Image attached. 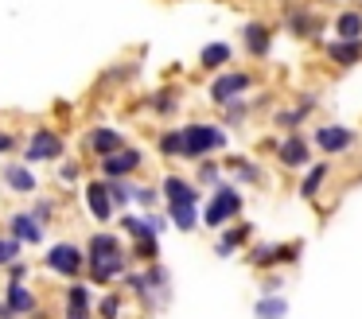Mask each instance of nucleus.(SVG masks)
Listing matches in <instances>:
<instances>
[{
    "mask_svg": "<svg viewBox=\"0 0 362 319\" xmlns=\"http://www.w3.org/2000/svg\"><path fill=\"white\" fill-rule=\"evenodd\" d=\"M327 175H331V163H315V168H308L304 183H300V199H315Z\"/></svg>",
    "mask_w": 362,
    "mask_h": 319,
    "instance_id": "nucleus-24",
    "label": "nucleus"
},
{
    "mask_svg": "<svg viewBox=\"0 0 362 319\" xmlns=\"http://www.w3.org/2000/svg\"><path fill=\"white\" fill-rule=\"evenodd\" d=\"M164 199H168V207H175V202H195L199 207V187H191L187 179H180V175H168L164 179Z\"/></svg>",
    "mask_w": 362,
    "mask_h": 319,
    "instance_id": "nucleus-18",
    "label": "nucleus"
},
{
    "mask_svg": "<svg viewBox=\"0 0 362 319\" xmlns=\"http://www.w3.org/2000/svg\"><path fill=\"white\" fill-rule=\"evenodd\" d=\"M152 109H156V113H175V109H180V93H175V90H160L156 98H152Z\"/></svg>",
    "mask_w": 362,
    "mask_h": 319,
    "instance_id": "nucleus-31",
    "label": "nucleus"
},
{
    "mask_svg": "<svg viewBox=\"0 0 362 319\" xmlns=\"http://www.w3.org/2000/svg\"><path fill=\"white\" fill-rule=\"evenodd\" d=\"M222 109H226V121H230V124H242L245 117H250V105H245L242 98H238V101H230V105H222Z\"/></svg>",
    "mask_w": 362,
    "mask_h": 319,
    "instance_id": "nucleus-36",
    "label": "nucleus"
},
{
    "mask_svg": "<svg viewBox=\"0 0 362 319\" xmlns=\"http://www.w3.org/2000/svg\"><path fill=\"white\" fill-rule=\"evenodd\" d=\"M315 144H320V152H351L354 148V132L343 129V124H323V129H315Z\"/></svg>",
    "mask_w": 362,
    "mask_h": 319,
    "instance_id": "nucleus-7",
    "label": "nucleus"
},
{
    "mask_svg": "<svg viewBox=\"0 0 362 319\" xmlns=\"http://www.w3.org/2000/svg\"><path fill=\"white\" fill-rule=\"evenodd\" d=\"M4 183H8L12 191H20V195H32V191H35V175L24 168V163H12V168H4Z\"/></svg>",
    "mask_w": 362,
    "mask_h": 319,
    "instance_id": "nucleus-23",
    "label": "nucleus"
},
{
    "mask_svg": "<svg viewBox=\"0 0 362 319\" xmlns=\"http://www.w3.org/2000/svg\"><path fill=\"white\" fill-rule=\"evenodd\" d=\"M168 214H172V222L180 226V230H195L199 207H195V202H175V207H168Z\"/></svg>",
    "mask_w": 362,
    "mask_h": 319,
    "instance_id": "nucleus-27",
    "label": "nucleus"
},
{
    "mask_svg": "<svg viewBox=\"0 0 362 319\" xmlns=\"http://www.w3.org/2000/svg\"><path fill=\"white\" fill-rule=\"evenodd\" d=\"M98 315H102V319H117L121 315V300H117V296H105V300L98 303Z\"/></svg>",
    "mask_w": 362,
    "mask_h": 319,
    "instance_id": "nucleus-37",
    "label": "nucleus"
},
{
    "mask_svg": "<svg viewBox=\"0 0 362 319\" xmlns=\"http://www.w3.org/2000/svg\"><path fill=\"white\" fill-rule=\"evenodd\" d=\"M110 195H113V207H129V202H133V195H136V187H129L125 179H113Z\"/></svg>",
    "mask_w": 362,
    "mask_h": 319,
    "instance_id": "nucleus-30",
    "label": "nucleus"
},
{
    "mask_svg": "<svg viewBox=\"0 0 362 319\" xmlns=\"http://www.w3.org/2000/svg\"><path fill=\"white\" fill-rule=\"evenodd\" d=\"M63 156V137L51 129L32 132V144H28V160H59Z\"/></svg>",
    "mask_w": 362,
    "mask_h": 319,
    "instance_id": "nucleus-9",
    "label": "nucleus"
},
{
    "mask_svg": "<svg viewBox=\"0 0 362 319\" xmlns=\"http://www.w3.org/2000/svg\"><path fill=\"white\" fill-rule=\"evenodd\" d=\"M4 303H8L12 315H28V311H35V296L28 292L24 284H8V296H4Z\"/></svg>",
    "mask_w": 362,
    "mask_h": 319,
    "instance_id": "nucleus-22",
    "label": "nucleus"
},
{
    "mask_svg": "<svg viewBox=\"0 0 362 319\" xmlns=\"http://www.w3.org/2000/svg\"><path fill=\"white\" fill-rule=\"evenodd\" d=\"M199 183L222 187V168H218V163H211V160H203V168H199Z\"/></svg>",
    "mask_w": 362,
    "mask_h": 319,
    "instance_id": "nucleus-33",
    "label": "nucleus"
},
{
    "mask_svg": "<svg viewBox=\"0 0 362 319\" xmlns=\"http://www.w3.org/2000/svg\"><path fill=\"white\" fill-rule=\"evenodd\" d=\"M183 140H187V156L199 160V156H211L218 148H226V129L222 124H206V121H195L183 129Z\"/></svg>",
    "mask_w": 362,
    "mask_h": 319,
    "instance_id": "nucleus-1",
    "label": "nucleus"
},
{
    "mask_svg": "<svg viewBox=\"0 0 362 319\" xmlns=\"http://www.w3.org/2000/svg\"><path fill=\"white\" fill-rule=\"evenodd\" d=\"M24 277H28V269H24V265H12V280H8V284H20Z\"/></svg>",
    "mask_w": 362,
    "mask_h": 319,
    "instance_id": "nucleus-44",
    "label": "nucleus"
},
{
    "mask_svg": "<svg viewBox=\"0 0 362 319\" xmlns=\"http://www.w3.org/2000/svg\"><path fill=\"white\" fill-rule=\"evenodd\" d=\"M250 230H253V226H245V222H238L234 230H226V233H222V241H218V253L226 257L230 249H238L242 241H250Z\"/></svg>",
    "mask_w": 362,
    "mask_h": 319,
    "instance_id": "nucleus-29",
    "label": "nucleus"
},
{
    "mask_svg": "<svg viewBox=\"0 0 362 319\" xmlns=\"http://www.w3.org/2000/svg\"><path fill=\"white\" fill-rule=\"evenodd\" d=\"M284 20H288V31L296 39H315L323 31V16L312 12L308 4H288V16H284Z\"/></svg>",
    "mask_w": 362,
    "mask_h": 319,
    "instance_id": "nucleus-6",
    "label": "nucleus"
},
{
    "mask_svg": "<svg viewBox=\"0 0 362 319\" xmlns=\"http://www.w3.org/2000/svg\"><path fill=\"white\" fill-rule=\"evenodd\" d=\"M300 245H257L250 253V265L257 269H273V265H284V261H296Z\"/></svg>",
    "mask_w": 362,
    "mask_h": 319,
    "instance_id": "nucleus-12",
    "label": "nucleus"
},
{
    "mask_svg": "<svg viewBox=\"0 0 362 319\" xmlns=\"http://www.w3.org/2000/svg\"><path fill=\"white\" fill-rule=\"evenodd\" d=\"M253 315L257 319H284L288 315V303H284L281 296H261V300L253 303Z\"/></svg>",
    "mask_w": 362,
    "mask_h": 319,
    "instance_id": "nucleus-25",
    "label": "nucleus"
},
{
    "mask_svg": "<svg viewBox=\"0 0 362 319\" xmlns=\"http://www.w3.org/2000/svg\"><path fill=\"white\" fill-rule=\"evenodd\" d=\"M117 253H121V241L113 238V233H94L90 245H86L90 265H102V261H110V257H117Z\"/></svg>",
    "mask_w": 362,
    "mask_h": 319,
    "instance_id": "nucleus-16",
    "label": "nucleus"
},
{
    "mask_svg": "<svg viewBox=\"0 0 362 319\" xmlns=\"http://www.w3.org/2000/svg\"><path fill=\"white\" fill-rule=\"evenodd\" d=\"M242 214V195H238V187H214V199L206 202V210H203V222L206 226H226L230 218H238Z\"/></svg>",
    "mask_w": 362,
    "mask_h": 319,
    "instance_id": "nucleus-2",
    "label": "nucleus"
},
{
    "mask_svg": "<svg viewBox=\"0 0 362 319\" xmlns=\"http://www.w3.org/2000/svg\"><path fill=\"white\" fill-rule=\"evenodd\" d=\"M86 144L105 160V156H113V152H121V148H125V137H121L117 129H94V132L86 137Z\"/></svg>",
    "mask_w": 362,
    "mask_h": 319,
    "instance_id": "nucleus-14",
    "label": "nucleus"
},
{
    "mask_svg": "<svg viewBox=\"0 0 362 319\" xmlns=\"http://www.w3.org/2000/svg\"><path fill=\"white\" fill-rule=\"evenodd\" d=\"M86 207H90V214H94L98 222H110V214H113L110 179H94V183L86 187Z\"/></svg>",
    "mask_w": 362,
    "mask_h": 319,
    "instance_id": "nucleus-10",
    "label": "nucleus"
},
{
    "mask_svg": "<svg viewBox=\"0 0 362 319\" xmlns=\"http://www.w3.org/2000/svg\"><path fill=\"white\" fill-rule=\"evenodd\" d=\"M86 265H90L86 249H78L74 241H59V245L47 249V269L59 272V277H78Z\"/></svg>",
    "mask_w": 362,
    "mask_h": 319,
    "instance_id": "nucleus-3",
    "label": "nucleus"
},
{
    "mask_svg": "<svg viewBox=\"0 0 362 319\" xmlns=\"http://www.w3.org/2000/svg\"><path fill=\"white\" fill-rule=\"evenodd\" d=\"M8 230H12V238L24 241V245H35V241H43V226L35 222L32 214H12Z\"/></svg>",
    "mask_w": 362,
    "mask_h": 319,
    "instance_id": "nucleus-19",
    "label": "nucleus"
},
{
    "mask_svg": "<svg viewBox=\"0 0 362 319\" xmlns=\"http://www.w3.org/2000/svg\"><path fill=\"white\" fill-rule=\"evenodd\" d=\"M66 319H90V308H66Z\"/></svg>",
    "mask_w": 362,
    "mask_h": 319,
    "instance_id": "nucleus-43",
    "label": "nucleus"
},
{
    "mask_svg": "<svg viewBox=\"0 0 362 319\" xmlns=\"http://www.w3.org/2000/svg\"><path fill=\"white\" fill-rule=\"evenodd\" d=\"M335 35L346 39V43H362V12L358 8H343L335 16Z\"/></svg>",
    "mask_w": 362,
    "mask_h": 319,
    "instance_id": "nucleus-13",
    "label": "nucleus"
},
{
    "mask_svg": "<svg viewBox=\"0 0 362 319\" xmlns=\"http://www.w3.org/2000/svg\"><path fill=\"white\" fill-rule=\"evenodd\" d=\"M323 54H327L335 66H354L362 59V43H346V39H335V43H323Z\"/></svg>",
    "mask_w": 362,
    "mask_h": 319,
    "instance_id": "nucleus-17",
    "label": "nucleus"
},
{
    "mask_svg": "<svg viewBox=\"0 0 362 319\" xmlns=\"http://www.w3.org/2000/svg\"><path fill=\"white\" fill-rule=\"evenodd\" d=\"M121 230H129V238L133 241H156V233L164 230V218H125L121 222Z\"/></svg>",
    "mask_w": 362,
    "mask_h": 319,
    "instance_id": "nucleus-15",
    "label": "nucleus"
},
{
    "mask_svg": "<svg viewBox=\"0 0 362 319\" xmlns=\"http://www.w3.org/2000/svg\"><path fill=\"white\" fill-rule=\"evenodd\" d=\"M230 168L238 171V179H242V183H261V171L253 168L250 160H230Z\"/></svg>",
    "mask_w": 362,
    "mask_h": 319,
    "instance_id": "nucleus-32",
    "label": "nucleus"
},
{
    "mask_svg": "<svg viewBox=\"0 0 362 319\" xmlns=\"http://www.w3.org/2000/svg\"><path fill=\"white\" fill-rule=\"evenodd\" d=\"M141 163H144V156L136 152V148H121V152H113V156H105L102 160V175L110 179H129V175H136L141 171Z\"/></svg>",
    "mask_w": 362,
    "mask_h": 319,
    "instance_id": "nucleus-5",
    "label": "nucleus"
},
{
    "mask_svg": "<svg viewBox=\"0 0 362 319\" xmlns=\"http://www.w3.org/2000/svg\"><path fill=\"white\" fill-rule=\"evenodd\" d=\"M242 39H245V51H250L253 59H265L269 47H273V28H269L265 20H250L242 28Z\"/></svg>",
    "mask_w": 362,
    "mask_h": 319,
    "instance_id": "nucleus-8",
    "label": "nucleus"
},
{
    "mask_svg": "<svg viewBox=\"0 0 362 319\" xmlns=\"http://www.w3.org/2000/svg\"><path fill=\"white\" fill-rule=\"evenodd\" d=\"M250 82H253V78L245 74V70H226V74H218V78L211 82L214 105H230V101H238L245 90H250Z\"/></svg>",
    "mask_w": 362,
    "mask_h": 319,
    "instance_id": "nucleus-4",
    "label": "nucleus"
},
{
    "mask_svg": "<svg viewBox=\"0 0 362 319\" xmlns=\"http://www.w3.org/2000/svg\"><path fill=\"white\" fill-rule=\"evenodd\" d=\"M66 308H90V288L86 284H74L66 292Z\"/></svg>",
    "mask_w": 362,
    "mask_h": 319,
    "instance_id": "nucleus-35",
    "label": "nucleus"
},
{
    "mask_svg": "<svg viewBox=\"0 0 362 319\" xmlns=\"http://www.w3.org/2000/svg\"><path fill=\"white\" fill-rule=\"evenodd\" d=\"M230 59H234V47L230 43H211V47H203V54H199V66L203 70H222Z\"/></svg>",
    "mask_w": 362,
    "mask_h": 319,
    "instance_id": "nucleus-20",
    "label": "nucleus"
},
{
    "mask_svg": "<svg viewBox=\"0 0 362 319\" xmlns=\"http://www.w3.org/2000/svg\"><path fill=\"white\" fill-rule=\"evenodd\" d=\"M133 202H141V207H156V202H160V195L152 191V187H136Z\"/></svg>",
    "mask_w": 362,
    "mask_h": 319,
    "instance_id": "nucleus-40",
    "label": "nucleus"
},
{
    "mask_svg": "<svg viewBox=\"0 0 362 319\" xmlns=\"http://www.w3.org/2000/svg\"><path fill=\"white\" fill-rule=\"evenodd\" d=\"M78 175H82L78 163H63V168H59V179H63V183H78Z\"/></svg>",
    "mask_w": 362,
    "mask_h": 319,
    "instance_id": "nucleus-41",
    "label": "nucleus"
},
{
    "mask_svg": "<svg viewBox=\"0 0 362 319\" xmlns=\"http://www.w3.org/2000/svg\"><path fill=\"white\" fill-rule=\"evenodd\" d=\"M312 109H315V98H304L296 109H284V113H276V124H284V129H296V124L304 121L308 113H312Z\"/></svg>",
    "mask_w": 362,
    "mask_h": 319,
    "instance_id": "nucleus-28",
    "label": "nucleus"
},
{
    "mask_svg": "<svg viewBox=\"0 0 362 319\" xmlns=\"http://www.w3.org/2000/svg\"><path fill=\"white\" fill-rule=\"evenodd\" d=\"M160 152L164 156H187V140H183V129H168V132H160Z\"/></svg>",
    "mask_w": 362,
    "mask_h": 319,
    "instance_id": "nucleus-26",
    "label": "nucleus"
},
{
    "mask_svg": "<svg viewBox=\"0 0 362 319\" xmlns=\"http://www.w3.org/2000/svg\"><path fill=\"white\" fill-rule=\"evenodd\" d=\"M12 148H16V137H12V132H0V156L12 152Z\"/></svg>",
    "mask_w": 362,
    "mask_h": 319,
    "instance_id": "nucleus-42",
    "label": "nucleus"
},
{
    "mask_svg": "<svg viewBox=\"0 0 362 319\" xmlns=\"http://www.w3.org/2000/svg\"><path fill=\"white\" fill-rule=\"evenodd\" d=\"M308 140L300 137V132H292V137H284L281 144H276V160L284 163V168H308Z\"/></svg>",
    "mask_w": 362,
    "mask_h": 319,
    "instance_id": "nucleus-11",
    "label": "nucleus"
},
{
    "mask_svg": "<svg viewBox=\"0 0 362 319\" xmlns=\"http://www.w3.org/2000/svg\"><path fill=\"white\" fill-rule=\"evenodd\" d=\"M90 269V277L98 280V284H110L113 277H121V272L129 269V261H125V253H117V257H110V261H102V265H86Z\"/></svg>",
    "mask_w": 362,
    "mask_h": 319,
    "instance_id": "nucleus-21",
    "label": "nucleus"
},
{
    "mask_svg": "<svg viewBox=\"0 0 362 319\" xmlns=\"http://www.w3.org/2000/svg\"><path fill=\"white\" fill-rule=\"evenodd\" d=\"M20 245L24 241H16V238H0V265H12L20 257Z\"/></svg>",
    "mask_w": 362,
    "mask_h": 319,
    "instance_id": "nucleus-34",
    "label": "nucleus"
},
{
    "mask_svg": "<svg viewBox=\"0 0 362 319\" xmlns=\"http://www.w3.org/2000/svg\"><path fill=\"white\" fill-rule=\"evenodd\" d=\"M133 253L141 257V261H152V265H156V241H133Z\"/></svg>",
    "mask_w": 362,
    "mask_h": 319,
    "instance_id": "nucleus-39",
    "label": "nucleus"
},
{
    "mask_svg": "<svg viewBox=\"0 0 362 319\" xmlns=\"http://www.w3.org/2000/svg\"><path fill=\"white\" fill-rule=\"evenodd\" d=\"M51 214H55V207H51L47 199H40V202H35V207H32V218H35V222H40V226H47V222H51Z\"/></svg>",
    "mask_w": 362,
    "mask_h": 319,
    "instance_id": "nucleus-38",
    "label": "nucleus"
}]
</instances>
